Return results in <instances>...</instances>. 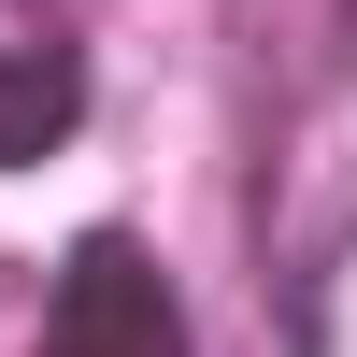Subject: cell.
<instances>
[{
    "label": "cell",
    "instance_id": "1",
    "mask_svg": "<svg viewBox=\"0 0 357 357\" xmlns=\"http://www.w3.org/2000/svg\"><path fill=\"white\" fill-rule=\"evenodd\" d=\"M43 357H186V314L143 272V243H114V229L72 243V272H57V301H43Z\"/></svg>",
    "mask_w": 357,
    "mask_h": 357
},
{
    "label": "cell",
    "instance_id": "2",
    "mask_svg": "<svg viewBox=\"0 0 357 357\" xmlns=\"http://www.w3.org/2000/svg\"><path fill=\"white\" fill-rule=\"evenodd\" d=\"M72 129V57H15L0 72V158H43Z\"/></svg>",
    "mask_w": 357,
    "mask_h": 357
}]
</instances>
